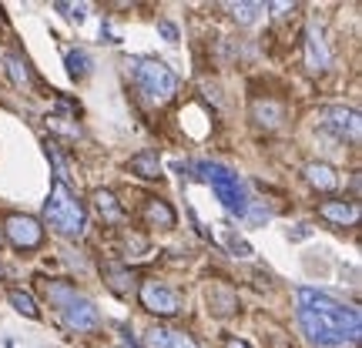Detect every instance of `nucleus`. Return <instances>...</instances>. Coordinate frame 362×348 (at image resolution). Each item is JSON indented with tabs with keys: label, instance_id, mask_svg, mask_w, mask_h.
<instances>
[{
	"label": "nucleus",
	"instance_id": "dca6fc26",
	"mask_svg": "<svg viewBox=\"0 0 362 348\" xmlns=\"http://www.w3.org/2000/svg\"><path fill=\"white\" fill-rule=\"evenodd\" d=\"M144 215H148V221L158 224V228H175V211H171L161 198H151L148 208H144Z\"/></svg>",
	"mask_w": 362,
	"mask_h": 348
},
{
	"label": "nucleus",
	"instance_id": "5701e85b",
	"mask_svg": "<svg viewBox=\"0 0 362 348\" xmlns=\"http://www.w3.org/2000/svg\"><path fill=\"white\" fill-rule=\"evenodd\" d=\"M242 218H248L252 224H265V221L272 218V211L262 205V201H248V208H245V215H242Z\"/></svg>",
	"mask_w": 362,
	"mask_h": 348
},
{
	"label": "nucleus",
	"instance_id": "6e6552de",
	"mask_svg": "<svg viewBox=\"0 0 362 348\" xmlns=\"http://www.w3.org/2000/svg\"><path fill=\"white\" fill-rule=\"evenodd\" d=\"M4 232H7V238L17 248H37L44 241V228L34 218H27V215H11L7 224H4Z\"/></svg>",
	"mask_w": 362,
	"mask_h": 348
},
{
	"label": "nucleus",
	"instance_id": "4be33fe9",
	"mask_svg": "<svg viewBox=\"0 0 362 348\" xmlns=\"http://www.w3.org/2000/svg\"><path fill=\"white\" fill-rule=\"evenodd\" d=\"M225 245H228V251L238 255V258H248V255H252V245H248L242 234H235V232H225Z\"/></svg>",
	"mask_w": 362,
	"mask_h": 348
},
{
	"label": "nucleus",
	"instance_id": "1a4fd4ad",
	"mask_svg": "<svg viewBox=\"0 0 362 348\" xmlns=\"http://www.w3.org/2000/svg\"><path fill=\"white\" fill-rule=\"evenodd\" d=\"M144 342H148V348H202L192 335L171 332V328H151V332L144 335Z\"/></svg>",
	"mask_w": 362,
	"mask_h": 348
},
{
	"label": "nucleus",
	"instance_id": "39448f33",
	"mask_svg": "<svg viewBox=\"0 0 362 348\" xmlns=\"http://www.w3.org/2000/svg\"><path fill=\"white\" fill-rule=\"evenodd\" d=\"M322 128L332 131L336 138H349V141H356L362 131V117L356 107H346V104H332V107H325L322 111Z\"/></svg>",
	"mask_w": 362,
	"mask_h": 348
},
{
	"label": "nucleus",
	"instance_id": "bb28decb",
	"mask_svg": "<svg viewBox=\"0 0 362 348\" xmlns=\"http://www.w3.org/2000/svg\"><path fill=\"white\" fill-rule=\"evenodd\" d=\"M272 11H275V17H282L285 11H292V4H272Z\"/></svg>",
	"mask_w": 362,
	"mask_h": 348
},
{
	"label": "nucleus",
	"instance_id": "9b49d317",
	"mask_svg": "<svg viewBox=\"0 0 362 348\" xmlns=\"http://www.w3.org/2000/svg\"><path fill=\"white\" fill-rule=\"evenodd\" d=\"M305 61H309L312 71H325L329 67V47H325L322 34L315 27L309 30V40H305Z\"/></svg>",
	"mask_w": 362,
	"mask_h": 348
},
{
	"label": "nucleus",
	"instance_id": "ddd939ff",
	"mask_svg": "<svg viewBox=\"0 0 362 348\" xmlns=\"http://www.w3.org/2000/svg\"><path fill=\"white\" fill-rule=\"evenodd\" d=\"M322 218L336 221V224H352V221H359V205H352V201H325Z\"/></svg>",
	"mask_w": 362,
	"mask_h": 348
},
{
	"label": "nucleus",
	"instance_id": "9d476101",
	"mask_svg": "<svg viewBox=\"0 0 362 348\" xmlns=\"http://www.w3.org/2000/svg\"><path fill=\"white\" fill-rule=\"evenodd\" d=\"M208 308L215 311L218 318H228V315L238 308V298H235V292L228 284H211V288H208Z\"/></svg>",
	"mask_w": 362,
	"mask_h": 348
},
{
	"label": "nucleus",
	"instance_id": "aec40b11",
	"mask_svg": "<svg viewBox=\"0 0 362 348\" xmlns=\"http://www.w3.org/2000/svg\"><path fill=\"white\" fill-rule=\"evenodd\" d=\"M4 64H7V74H11V80L17 84V88H27V84H30V71H27V64L21 61V57L7 54V57H4Z\"/></svg>",
	"mask_w": 362,
	"mask_h": 348
},
{
	"label": "nucleus",
	"instance_id": "f03ea898",
	"mask_svg": "<svg viewBox=\"0 0 362 348\" xmlns=\"http://www.w3.org/2000/svg\"><path fill=\"white\" fill-rule=\"evenodd\" d=\"M44 218L51 221V228L61 232L64 238H78V234L84 232V208H81V201L71 194L64 178L54 181L51 198H47V205H44Z\"/></svg>",
	"mask_w": 362,
	"mask_h": 348
},
{
	"label": "nucleus",
	"instance_id": "393cba45",
	"mask_svg": "<svg viewBox=\"0 0 362 348\" xmlns=\"http://www.w3.org/2000/svg\"><path fill=\"white\" fill-rule=\"evenodd\" d=\"M158 34L168 40V44H175V40H178V27L171 24V20H161V24H158Z\"/></svg>",
	"mask_w": 362,
	"mask_h": 348
},
{
	"label": "nucleus",
	"instance_id": "4468645a",
	"mask_svg": "<svg viewBox=\"0 0 362 348\" xmlns=\"http://www.w3.org/2000/svg\"><path fill=\"white\" fill-rule=\"evenodd\" d=\"M128 168H131V174H138V178L151 181V178H158V174H161V161H158L155 151H141V155L131 157Z\"/></svg>",
	"mask_w": 362,
	"mask_h": 348
},
{
	"label": "nucleus",
	"instance_id": "f257e3e1",
	"mask_svg": "<svg viewBox=\"0 0 362 348\" xmlns=\"http://www.w3.org/2000/svg\"><path fill=\"white\" fill-rule=\"evenodd\" d=\"M298 325L312 345L339 348L346 342H359V311L315 288H298Z\"/></svg>",
	"mask_w": 362,
	"mask_h": 348
},
{
	"label": "nucleus",
	"instance_id": "412c9836",
	"mask_svg": "<svg viewBox=\"0 0 362 348\" xmlns=\"http://www.w3.org/2000/svg\"><path fill=\"white\" fill-rule=\"evenodd\" d=\"M228 11H232V17L238 24H252V20L265 11V4H228Z\"/></svg>",
	"mask_w": 362,
	"mask_h": 348
},
{
	"label": "nucleus",
	"instance_id": "6ab92c4d",
	"mask_svg": "<svg viewBox=\"0 0 362 348\" xmlns=\"http://www.w3.org/2000/svg\"><path fill=\"white\" fill-rule=\"evenodd\" d=\"M7 301H11V305L21 311L24 318H37V315H40V311H37V301L27 295V292H21V288H11V292H7Z\"/></svg>",
	"mask_w": 362,
	"mask_h": 348
},
{
	"label": "nucleus",
	"instance_id": "423d86ee",
	"mask_svg": "<svg viewBox=\"0 0 362 348\" xmlns=\"http://www.w3.org/2000/svg\"><path fill=\"white\" fill-rule=\"evenodd\" d=\"M57 308H61V318L67 322V328H78V332H90V328H98V322H101L98 308L90 305L88 298H81L78 292L67 295Z\"/></svg>",
	"mask_w": 362,
	"mask_h": 348
},
{
	"label": "nucleus",
	"instance_id": "20e7f679",
	"mask_svg": "<svg viewBox=\"0 0 362 348\" xmlns=\"http://www.w3.org/2000/svg\"><path fill=\"white\" fill-rule=\"evenodd\" d=\"M198 174L211 184V191L218 194V201L232 215H245V208H248V198H245V188H242V181H238V174L228 168H221V164H215V161H202L198 164Z\"/></svg>",
	"mask_w": 362,
	"mask_h": 348
},
{
	"label": "nucleus",
	"instance_id": "f8f14e48",
	"mask_svg": "<svg viewBox=\"0 0 362 348\" xmlns=\"http://www.w3.org/2000/svg\"><path fill=\"white\" fill-rule=\"evenodd\" d=\"M305 181H309L312 188H319V191H336V188H339L336 168H329V164H319V161H312L309 168H305Z\"/></svg>",
	"mask_w": 362,
	"mask_h": 348
},
{
	"label": "nucleus",
	"instance_id": "a211bd4d",
	"mask_svg": "<svg viewBox=\"0 0 362 348\" xmlns=\"http://www.w3.org/2000/svg\"><path fill=\"white\" fill-rule=\"evenodd\" d=\"M252 114H255V121H259V124L275 128V124L282 121V107H279L275 101H255V104H252Z\"/></svg>",
	"mask_w": 362,
	"mask_h": 348
},
{
	"label": "nucleus",
	"instance_id": "0eeeda50",
	"mask_svg": "<svg viewBox=\"0 0 362 348\" xmlns=\"http://www.w3.org/2000/svg\"><path fill=\"white\" fill-rule=\"evenodd\" d=\"M141 305H144L148 311H155V315H178L181 298L175 295L171 288H165V284L144 282V284H141Z\"/></svg>",
	"mask_w": 362,
	"mask_h": 348
},
{
	"label": "nucleus",
	"instance_id": "a878e982",
	"mask_svg": "<svg viewBox=\"0 0 362 348\" xmlns=\"http://www.w3.org/2000/svg\"><path fill=\"white\" fill-rule=\"evenodd\" d=\"M221 348H252L248 342H242V338H225V345Z\"/></svg>",
	"mask_w": 362,
	"mask_h": 348
},
{
	"label": "nucleus",
	"instance_id": "b1692460",
	"mask_svg": "<svg viewBox=\"0 0 362 348\" xmlns=\"http://www.w3.org/2000/svg\"><path fill=\"white\" fill-rule=\"evenodd\" d=\"M54 7H57V11L64 13V17H71V20H84V17H88V4H54Z\"/></svg>",
	"mask_w": 362,
	"mask_h": 348
},
{
	"label": "nucleus",
	"instance_id": "f3484780",
	"mask_svg": "<svg viewBox=\"0 0 362 348\" xmlns=\"http://www.w3.org/2000/svg\"><path fill=\"white\" fill-rule=\"evenodd\" d=\"M94 208L101 211L104 221H111V224H117V221H121V205L115 201V194H111V191H94Z\"/></svg>",
	"mask_w": 362,
	"mask_h": 348
},
{
	"label": "nucleus",
	"instance_id": "7ed1b4c3",
	"mask_svg": "<svg viewBox=\"0 0 362 348\" xmlns=\"http://www.w3.org/2000/svg\"><path fill=\"white\" fill-rule=\"evenodd\" d=\"M131 74H134V84L151 97V101L165 104L175 97V90H178V78L171 74L168 67L161 64V61H148V57H134L131 61Z\"/></svg>",
	"mask_w": 362,
	"mask_h": 348
},
{
	"label": "nucleus",
	"instance_id": "cd10ccee",
	"mask_svg": "<svg viewBox=\"0 0 362 348\" xmlns=\"http://www.w3.org/2000/svg\"><path fill=\"white\" fill-rule=\"evenodd\" d=\"M121 348H134V345H121Z\"/></svg>",
	"mask_w": 362,
	"mask_h": 348
},
{
	"label": "nucleus",
	"instance_id": "2eb2a0df",
	"mask_svg": "<svg viewBox=\"0 0 362 348\" xmlns=\"http://www.w3.org/2000/svg\"><path fill=\"white\" fill-rule=\"evenodd\" d=\"M64 67H67V74L74 80H81V78H88L90 74V54L88 51H81V47H71V51H64Z\"/></svg>",
	"mask_w": 362,
	"mask_h": 348
}]
</instances>
